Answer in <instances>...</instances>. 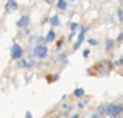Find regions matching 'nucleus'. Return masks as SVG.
<instances>
[{"label":"nucleus","instance_id":"1","mask_svg":"<svg viewBox=\"0 0 123 118\" xmlns=\"http://www.w3.org/2000/svg\"><path fill=\"white\" fill-rule=\"evenodd\" d=\"M122 110H123V106H120V104H109V106H106V115L117 117Z\"/></svg>","mask_w":123,"mask_h":118},{"label":"nucleus","instance_id":"2","mask_svg":"<svg viewBox=\"0 0 123 118\" xmlns=\"http://www.w3.org/2000/svg\"><path fill=\"white\" fill-rule=\"evenodd\" d=\"M34 55L37 56V58H45V56L48 55V50H47V47L44 45V44H39V45H36V48H34Z\"/></svg>","mask_w":123,"mask_h":118},{"label":"nucleus","instance_id":"3","mask_svg":"<svg viewBox=\"0 0 123 118\" xmlns=\"http://www.w3.org/2000/svg\"><path fill=\"white\" fill-rule=\"evenodd\" d=\"M22 55H24V53H22L20 45H19V44H12V47H11V56L14 59H19Z\"/></svg>","mask_w":123,"mask_h":118},{"label":"nucleus","instance_id":"4","mask_svg":"<svg viewBox=\"0 0 123 118\" xmlns=\"http://www.w3.org/2000/svg\"><path fill=\"white\" fill-rule=\"evenodd\" d=\"M6 11L8 12L17 11V3H16V0H8V3H6Z\"/></svg>","mask_w":123,"mask_h":118},{"label":"nucleus","instance_id":"5","mask_svg":"<svg viewBox=\"0 0 123 118\" xmlns=\"http://www.w3.org/2000/svg\"><path fill=\"white\" fill-rule=\"evenodd\" d=\"M28 23H30V17H28V16H22L20 20L17 22V27L25 28V27H28Z\"/></svg>","mask_w":123,"mask_h":118},{"label":"nucleus","instance_id":"6","mask_svg":"<svg viewBox=\"0 0 123 118\" xmlns=\"http://www.w3.org/2000/svg\"><path fill=\"white\" fill-rule=\"evenodd\" d=\"M86 30H87V28H83L81 33H80V36H78V42L75 44V50H76V48H80V45L83 44V40H84V33H86Z\"/></svg>","mask_w":123,"mask_h":118},{"label":"nucleus","instance_id":"7","mask_svg":"<svg viewBox=\"0 0 123 118\" xmlns=\"http://www.w3.org/2000/svg\"><path fill=\"white\" fill-rule=\"evenodd\" d=\"M55 40V31H48L45 36V42H53Z\"/></svg>","mask_w":123,"mask_h":118},{"label":"nucleus","instance_id":"8","mask_svg":"<svg viewBox=\"0 0 123 118\" xmlns=\"http://www.w3.org/2000/svg\"><path fill=\"white\" fill-rule=\"evenodd\" d=\"M58 9H62V11H64V9H66L67 8V2H66V0H58Z\"/></svg>","mask_w":123,"mask_h":118},{"label":"nucleus","instance_id":"9","mask_svg":"<svg viewBox=\"0 0 123 118\" xmlns=\"http://www.w3.org/2000/svg\"><path fill=\"white\" fill-rule=\"evenodd\" d=\"M30 61H25V59H22V61H19V67H22V68H27V67H30Z\"/></svg>","mask_w":123,"mask_h":118},{"label":"nucleus","instance_id":"10","mask_svg":"<svg viewBox=\"0 0 123 118\" xmlns=\"http://www.w3.org/2000/svg\"><path fill=\"white\" fill-rule=\"evenodd\" d=\"M97 113H98L100 117H101V115H106V106H100L98 109H97Z\"/></svg>","mask_w":123,"mask_h":118},{"label":"nucleus","instance_id":"11","mask_svg":"<svg viewBox=\"0 0 123 118\" xmlns=\"http://www.w3.org/2000/svg\"><path fill=\"white\" fill-rule=\"evenodd\" d=\"M73 95L80 98V96H83V95H84V90H83V89H76V90L73 92Z\"/></svg>","mask_w":123,"mask_h":118},{"label":"nucleus","instance_id":"12","mask_svg":"<svg viewBox=\"0 0 123 118\" xmlns=\"http://www.w3.org/2000/svg\"><path fill=\"white\" fill-rule=\"evenodd\" d=\"M50 23L51 25H59V19H58L56 16H53V17L50 19Z\"/></svg>","mask_w":123,"mask_h":118},{"label":"nucleus","instance_id":"13","mask_svg":"<svg viewBox=\"0 0 123 118\" xmlns=\"http://www.w3.org/2000/svg\"><path fill=\"white\" fill-rule=\"evenodd\" d=\"M112 45H114V40H111V39L106 40V50H111V47H112Z\"/></svg>","mask_w":123,"mask_h":118},{"label":"nucleus","instance_id":"14","mask_svg":"<svg viewBox=\"0 0 123 118\" xmlns=\"http://www.w3.org/2000/svg\"><path fill=\"white\" fill-rule=\"evenodd\" d=\"M118 20L123 22V11H122V9H118Z\"/></svg>","mask_w":123,"mask_h":118},{"label":"nucleus","instance_id":"15","mask_svg":"<svg viewBox=\"0 0 123 118\" xmlns=\"http://www.w3.org/2000/svg\"><path fill=\"white\" fill-rule=\"evenodd\" d=\"M89 44H90V45H97V44H98V42H97L95 39H90V40H89Z\"/></svg>","mask_w":123,"mask_h":118},{"label":"nucleus","instance_id":"16","mask_svg":"<svg viewBox=\"0 0 123 118\" xmlns=\"http://www.w3.org/2000/svg\"><path fill=\"white\" fill-rule=\"evenodd\" d=\"M83 55H84V58H87V56L90 55V51H89V50H84V53H83Z\"/></svg>","mask_w":123,"mask_h":118},{"label":"nucleus","instance_id":"17","mask_svg":"<svg viewBox=\"0 0 123 118\" xmlns=\"http://www.w3.org/2000/svg\"><path fill=\"white\" fill-rule=\"evenodd\" d=\"M34 40H36V37H30V45H34Z\"/></svg>","mask_w":123,"mask_h":118},{"label":"nucleus","instance_id":"18","mask_svg":"<svg viewBox=\"0 0 123 118\" xmlns=\"http://www.w3.org/2000/svg\"><path fill=\"white\" fill-rule=\"evenodd\" d=\"M76 28H78V25H76V23H72V30L76 31Z\"/></svg>","mask_w":123,"mask_h":118},{"label":"nucleus","instance_id":"19","mask_svg":"<svg viewBox=\"0 0 123 118\" xmlns=\"http://www.w3.org/2000/svg\"><path fill=\"white\" fill-rule=\"evenodd\" d=\"M84 106H86V101H81V103L78 104V107H84Z\"/></svg>","mask_w":123,"mask_h":118},{"label":"nucleus","instance_id":"20","mask_svg":"<svg viewBox=\"0 0 123 118\" xmlns=\"http://www.w3.org/2000/svg\"><path fill=\"white\" fill-rule=\"evenodd\" d=\"M117 40H118V42H122V40H123V33H120V36H118Z\"/></svg>","mask_w":123,"mask_h":118},{"label":"nucleus","instance_id":"21","mask_svg":"<svg viewBox=\"0 0 123 118\" xmlns=\"http://www.w3.org/2000/svg\"><path fill=\"white\" fill-rule=\"evenodd\" d=\"M45 2H47V3H51V2H53V0H45Z\"/></svg>","mask_w":123,"mask_h":118}]
</instances>
